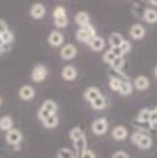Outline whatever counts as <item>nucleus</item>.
<instances>
[{
    "label": "nucleus",
    "mask_w": 157,
    "mask_h": 158,
    "mask_svg": "<svg viewBox=\"0 0 157 158\" xmlns=\"http://www.w3.org/2000/svg\"><path fill=\"white\" fill-rule=\"evenodd\" d=\"M154 76H156V78H157V66H156V68H154Z\"/></svg>",
    "instance_id": "c03bdc74"
},
{
    "label": "nucleus",
    "mask_w": 157,
    "mask_h": 158,
    "mask_svg": "<svg viewBox=\"0 0 157 158\" xmlns=\"http://www.w3.org/2000/svg\"><path fill=\"white\" fill-rule=\"evenodd\" d=\"M81 158H95V154L91 149H84L81 152Z\"/></svg>",
    "instance_id": "e433bc0d"
},
{
    "label": "nucleus",
    "mask_w": 157,
    "mask_h": 158,
    "mask_svg": "<svg viewBox=\"0 0 157 158\" xmlns=\"http://www.w3.org/2000/svg\"><path fill=\"white\" fill-rule=\"evenodd\" d=\"M5 51V44H0V53H3Z\"/></svg>",
    "instance_id": "79ce46f5"
},
{
    "label": "nucleus",
    "mask_w": 157,
    "mask_h": 158,
    "mask_svg": "<svg viewBox=\"0 0 157 158\" xmlns=\"http://www.w3.org/2000/svg\"><path fill=\"white\" fill-rule=\"evenodd\" d=\"M0 106H2V97H0Z\"/></svg>",
    "instance_id": "49530a36"
},
{
    "label": "nucleus",
    "mask_w": 157,
    "mask_h": 158,
    "mask_svg": "<svg viewBox=\"0 0 157 158\" xmlns=\"http://www.w3.org/2000/svg\"><path fill=\"white\" fill-rule=\"evenodd\" d=\"M55 25L57 28H65L68 25V16H60V18H55Z\"/></svg>",
    "instance_id": "2f4dec72"
},
{
    "label": "nucleus",
    "mask_w": 157,
    "mask_h": 158,
    "mask_svg": "<svg viewBox=\"0 0 157 158\" xmlns=\"http://www.w3.org/2000/svg\"><path fill=\"white\" fill-rule=\"evenodd\" d=\"M112 158H129V155L124 151H118V152H115L112 155Z\"/></svg>",
    "instance_id": "58836bf2"
},
{
    "label": "nucleus",
    "mask_w": 157,
    "mask_h": 158,
    "mask_svg": "<svg viewBox=\"0 0 157 158\" xmlns=\"http://www.w3.org/2000/svg\"><path fill=\"white\" fill-rule=\"evenodd\" d=\"M50 114H53V113H50L49 110H46L44 107H41V108L38 110V118L41 120V122H44V120H46L47 117H49Z\"/></svg>",
    "instance_id": "f704fd0d"
},
{
    "label": "nucleus",
    "mask_w": 157,
    "mask_h": 158,
    "mask_svg": "<svg viewBox=\"0 0 157 158\" xmlns=\"http://www.w3.org/2000/svg\"><path fill=\"white\" fill-rule=\"evenodd\" d=\"M57 158H76V154L72 152L68 148H62V149L57 151Z\"/></svg>",
    "instance_id": "a878e982"
},
{
    "label": "nucleus",
    "mask_w": 157,
    "mask_h": 158,
    "mask_svg": "<svg viewBox=\"0 0 157 158\" xmlns=\"http://www.w3.org/2000/svg\"><path fill=\"white\" fill-rule=\"evenodd\" d=\"M35 97V89H34L31 85H24L19 88V98L24 101H29Z\"/></svg>",
    "instance_id": "423d86ee"
},
{
    "label": "nucleus",
    "mask_w": 157,
    "mask_h": 158,
    "mask_svg": "<svg viewBox=\"0 0 157 158\" xmlns=\"http://www.w3.org/2000/svg\"><path fill=\"white\" fill-rule=\"evenodd\" d=\"M100 95H101V92L98 91V88H95V86H90V88H87L85 92H84V98L88 102L94 101L95 98H98Z\"/></svg>",
    "instance_id": "4468645a"
},
{
    "label": "nucleus",
    "mask_w": 157,
    "mask_h": 158,
    "mask_svg": "<svg viewBox=\"0 0 157 158\" xmlns=\"http://www.w3.org/2000/svg\"><path fill=\"white\" fill-rule=\"evenodd\" d=\"M13 129V120L11 116H3L0 118V130H11Z\"/></svg>",
    "instance_id": "6ab92c4d"
},
{
    "label": "nucleus",
    "mask_w": 157,
    "mask_h": 158,
    "mask_svg": "<svg viewBox=\"0 0 157 158\" xmlns=\"http://www.w3.org/2000/svg\"><path fill=\"white\" fill-rule=\"evenodd\" d=\"M124 41H125L124 37L119 34V32H112V34L109 35V44L112 45V47H119Z\"/></svg>",
    "instance_id": "a211bd4d"
},
{
    "label": "nucleus",
    "mask_w": 157,
    "mask_h": 158,
    "mask_svg": "<svg viewBox=\"0 0 157 158\" xmlns=\"http://www.w3.org/2000/svg\"><path fill=\"white\" fill-rule=\"evenodd\" d=\"M73 147H75V149H76V152L81 154L85 149V147H87V141H85V138H81V139H78V141H75L73 142Z\"/></svg>",
    "instance_id": "c85d7f7f"
},
{
    "label": "nucleus",
    "mask_w": 157,
    "mask_h": 158,
    "mask_svg": "<svg viewBox=\"0 0 157 158\" xmlns=\"http://www.w3.org/2000/svg\"><path fill=\"white\" fill-rule=\"evenodd\" d=\"M119 48H120V51H122V54H126V53H129V51H131L132 45H131V43H129V41H126V40H125L124 43L119 45Z\"/></svg>",
    "instance_id": "72a5a7b5"
},
{
    "label": "nucleus",
    "mask_w": 157,
    "mask_h": 158,
    "mask_svg": "<svg viewBox=\"0 0 157 158\" xmlns=\"http://www.w3.org/2000/svg\"><path fill=\"white\" fill-rule=\"evenodd\" d=\"M150 3H151L153 6H157V0H150Z\"/></svg>",
    "instance_id": "37998d69"
},
{
    "label": "nucleus",
    "mask_w": 157,
    "mask_h": 158,
    "mask_svg": "<svg viewBox=\"0 0 157 158\" xmlns=\"http://www.w3.org/2000/svg\"><path fill=\"white\" fill-rule=\"evenodd\" d=\"M47 76V68L44 64H37L31 72V79L34 82H43Z\"/></svg>",
    "instance_id": "20e7f679"
},
{
    "label": "nucleus",
    "mask_w": 157,
    "mask_h": 158,
    "mask_svg": "<svg viewBox=\"0 0 157 158\" xmlns=\"http://www.w3.org/2000/svg\"><path fill=\"white\" fill-rule=\"evenodd\" d=\"M148 123L151 126H156L157 124V111L156 110H151V114H150V122Z\"/></svg>",
    "instance_id": "4c0bfd02"
},
{
    "label": "nucleus",
    "mask_w": 157,
    "mask_h": 158,
    "mask_svg": "<svg viewBox=\"0 0 157 158\" xmlns=\"http://www.w3.org/2000/svg\"><path fill=\"white\" fill-rule=\"evenodd\" d=\"M116 57H118V56H116V54H115L112 50H109V51H106V53L103 54V62H104V63H109V64H112V62L115 60V59H116Z\"/></svg>",
    "instance_id": "c756f323"
},
{
    "label": "nucleus",
    "mask_w": 157,
    "mask_h": 158,
    "mask_svg": "<svg viewBox=\"0 0 157 158\" xmlns=\"http://www.w3.org/2000/svg\"><path fill=\"white\" fill-rule=\"evenodd\" d=\"M90 104H91V107L94 108V110H104L106 106H107V100L103 95H100L98 98H95L94 101H91Z\"/></svg>",
    "instance_id": "412c9836"
},
{
    "label": "nucleus",
    "mask_w": 157,
    "mask_h": 158,
    "mask_svg": "<svg viewBox=\"0 0 157 158\" xmlns=\"http://www.w3.org/2000/svg\"><path fill=\"white\" fill-rule=\"evenodd\" d=\"M129 34H131V37L134 40H141L146 37V28H144L142 25H140V23H135V25L131 27Z\"/></svg>",
    "instance_id": "1a4fd4ad"
},
{
    "label": "nucleus",
    "mask_w": 157,
    "mask_h": 158,
    "mask_svg": "<svg viewBox=\"0 0 157 158\" xmlns=\"http://www.w3.org/2000/svg\"><path fill=\"white\" fill-rule=\"evenodd\" d=\"M12 41H13V32L12 31H6L2 34V43L3 44H11Z\"/></svg>",
    "instance_id": "7c9ffc66"
},
{
    "label": "nucleus",
    "mask_w": 157,
    "mask_h": 158,
    "mask_svg": "<svg viewBox=\"0 0 157 158\" xmlns=\"http://www.w3.org/2000/svg\"><path fill=\"white\" fill-rule=\"evenodd\" d=\"M75 22L78 23L79 27H85L90 23V15L87 12H78L75 15Z\"/></svg>",
    "instance_id": "dca6fc26"
},
{
    "label": "nucleus",
    "mask_w": 157,
    "mask_h": 158,
    "mask_svg": "<svg viewBox=\"0 0 157 158\" xmlns=\"http://www.w3.org/2000/svg\"><path fill=\"white\" fill-rule=\"evenodd\" d=\"M110 50L113 51V53H115V54H116V56H124V54H122V51H120V48H119V47H112V48H110Z\"/></svg>",
    "instance_id": "a19ab883"
},
{
    "label": "nucleus",
    "mask_w": 157,
    "mask_h": 158,
    "mask_svg": "<svg viewBox=\"0 0 157 158\" xmlns=\"http://www.w3.org/2000/svg\"><path fill=\"white\" fill-rule=\"evenodd\" d=\"M144 21L147 23H157V10L148 7L144 10Z\"/></svg>",
    "instance_id": "2eb2a0df"
},
{
    "label": "nucleus",
    "mask_w": 157,
    "mask_h": 158,
    "mask_svg": "<svg viewBox=\"0 0 157 158\" xmlns=\"http://www.w3.org/2000/svg\"><path fill=\"white\" fill-rule=\"evenodd\" d=\"M88 45H90V48L93 51H101L104 47H106V41H104V38H103V37L95 35L94 38L88 43Z\"/></svg>",
    "instance_id": "9b49d317"
},
{
    "label": "nucleus",
    "mask_w": 157,
    "mask_h": 158,
    "mask_svg": "<svg viewBox=\"0 0 157 158\" xmlns=\"http://www.w3.org/2000/svg\"><path fill=\"white\" fill-rule=\"evenodd\" d=\"M6 31H9L7 23H6L5 21H2V19H0V34H3V32H6Z\"/></svg>",
    "instance_id": "ea45409f"
},
{
    "label": "nucleus",
    "mask_w": 157,
    "mask_h": 158,
    "mask_svg": "<svg viewBox=\"0 0 157 158\" xmlns=\"http://www.w3.org/2000/svg\"><path fill=\"white\" fill-rule=\"evenodd\" d=\"M112 138L115 141H125L128 138V129L125 126H116L112 130Z\"/></svg>",
    "instance_id": "9d476101"
},
{
    "label": "nucleus",
    "mask_w": 157,
    "mask_h": 158,
    "mask_svg": "<svg viewBox=\"0 0 157 158\" xmlns=\"http://www.w3.org/2000/svg\"><path fill=\"white\" fill-rule=\"evenodd\" d=\"M78 54V50H76V47L73 44H66L62 47V50H60V56H62L63 60H72L75 59Z\"/></svg>",
    "instance_id": "39448f33"
},
{
    "label": "nucleus",
    "mask_w": 157,
    "mask_h": 158,
    "mask_svg": "<svg viewBox=\"0 0 157 158\" xmlns=\"http://www.w3.org/2000/svg\"><path fill=\"white\" fill-rule=\"evenodd\" d=\"M95 35H97L95 34V28L91 23L85 25V27H79V29L76 31V40L79 43H85V44H88Z\"/></svg>",
    "instance_id": "f257e3e1"
},
{
    "label": "nucleus",
    "mask_w": 157,
    "mask_h": 158,
    "mask_svg": "<svg viewBox=\"0 0 157 158\" xmlns=\"http://www.w3.org/2000/svg\"><path fill=\"white\" fill-rule=\"evenodd\" d=\"M76 76H78V70H76V68H73V66H65L62 70V78L65 79V81H75L76 79Z\"/></svg>",
    "instance_id": "f8f14e48"
},
{
    "label": "nucleus",
    "mask_w": 157,
    "mask_h": 158,
    "mask_svg": "<svg viewBox=\"0 0 157 158\" xmlns=\"http://www.w3.org/2000/svg\"><path fill=\"white\" fill-rule=\"evenodd\" d=\"M29 15L34 18V19H41L44 18L46 15V6L43 3H34L29 9Z\"/></svg>",
    "instance_id": "0eeeda50"
},
{
    "label": "nucleus",
    "mask_w": 157,
    "mask_h": 158,
    "mask_svg": "<svg viewBox=\"0 0 157 158\" xmlns=\"http://www.w3.org/2000/svg\"><path fill=\"white\" fill-rule=\"evenodd\" d=\"M141 136H142V132H138V130H137V132H134V133L131 135V141L137 145V143H138V141L141 139Z\"/></svg>",
    "instance_id": "c9c22d12"
},
{
    "label": "nucleus",
    "mask_w": 157,
    "mask_h": 158,
    "mask_svg": "<svg viewBox=\"0 0 157 158\" xmlns=\"http://www.w3.org/2000/svg\"><path fill=\"white\" fill-rule=\"evenodd\" d=\"M131 92H132V85H131V82L122 81V85H120V88H119V94H120V95H129Z\"/></svg>",
    "instance_id": "b1692460"
},
{
    "label": "nucleus",
    "mask_w": 157,
    "mask_h": 158,
    "mask_svg": "<svg viewBox=\"0 0 157 158\" xmlns=\"http://www.w3.org/2000/svg\"><path fill=\"white\" fill-rule=\"evenodd\" d=\"M6 142L9 143V145H12V147L18 148V145L22 142V133H21V130L18 129H11L6 132Z\"/></svg>",
    "instance_id": "7ed1b4c3"
},
{
    "label": "nucleus",
    "mask_w": 157,
    "mask_h": 158,
    "mask_svg": "<svg viewBox=\"0 0 157 158\" xmlns=\"http://www.w3.org/2000/svg\"><path fill=\"white\" fill-rule=\"evenodd\" d=\"M0 44H3V43H2V34H0Z\"/></svg>",
    "instance_id": "a18cd8bd"
},
{
    "label": "nucleus",
    "mask_w": 157,
    "mask_h": 158,
    "mask_svg": "<svg viewBox=\"0 0 157 158\" xmlns=\"http://www.w3.org/2000/svg\"><path fill=\"white\" fill-rule=\"evenodd\" d=\"M41 107H44L46 110H49L50 113H56V110H57V104L53 100H46L44 102H43V106Z\"/></svg>",
    "instance_id": "cd10ccee"
},
{
    "label": "nucleus",
    "mask_w": 157,
    "mask_h": 158,
    "mask_svg": "<svg viewBox=\"0 0 157 158\" xmlns=\"http://www.w3.org/2000/svg\"><path fill=\"white\" fill-rule=\"evenodd\" d=\"M134 86L138 91H146V89H148V86H150V81H148V78H147V76L140 75V76H137V78H135Z\"/></svg>",
    "instance_id": "ddd939ff"
},
{
    "label": "nucleus",
    "mask_w": 157,
    "mask_h": 158,
    "mask_svg": "<svg viewBox=\"0 0 157 158\" xmlns=\"http://www.w3.org/2000/svg\"><path fill=\"white\" fill-rule=\"evenodd\" d=\"M63 41H65V37H63L62 32H59V31H53L50 32L49 35V44L51 47H60L63 44Z\"/></svg>",
    "instance_id": "6e6552de"
},
{
    "label": "nucleus",
    "mask_w": 157,
    "mask_h": 158,
    "mask_svg": "<svg viewBox=\"0 0 157 158\" xmlns=\"http://www.w3.org/2000/svg\"><path fill=\"white\" fill-rule=\"evenodd\" d=\"M150 114H151V110L150 108H142L137 117V122H142V123H148L150 122Z\"/></svg>",
    "instance_id": "4be33fe9"
},
{
    "label": "nucleus",
    "mask_w": 157,
    "mask_h": 158,
    "mask_svg": "<svg viewBox=\"0 0 157 158\" xmlns=\"http://www.w3.org/2000/svg\"><path fill=\"white\" fill-rule=\"evenodd\" d=\"M151 145H153V141H151V138L147 135V133H142L141 139L138 141V143H137V147L140 148V149H150Z\"/></svg>",
    "instance_id": "f3484780"
},
{
    "label": "nucleus",
    "mask_w": 157,
    "mask_h": 158,
    "mask_svg": "<svg viewBox=\"0 0 157 158\" xmlns=\"http://www.w3.org/2000/svg\"><path fill=\"white\" fill-rule=\"evenodd\" d=\"M156 111H157V107H156Z\"/></svg>",
    "instance_id": "de8ad7c7"
},
{
    "label": "nucleus",
    "mask_w": 157,
    "mask_h": 158,
    "mask_svg": "<svg viewBox=\"0 0 157 158\" xmlns=\"http://www.w3.org/2000/svg\"><path fill=\"white\" fill-rule=\"evenodd\" d=\"M60 16H66V9L63 6H57L56 9L53 10V18H60Z\"/></svg>",
    "instance_id": "473e14b6"
},
{
    "label": "nucleus",
    "mask_w": 157,
    "mask_h": 158,
    "mask_svg": "<svg viewBox=\"0 0 157 158\" xmlns=\"http://www.w3.org/2000/svg\"><path fill=\"white\" fill-rule=\"evenodd\" d=\"M69 136H71V141L75 142L78 141V139H81V138H85V133L82 129H79V127H73L71 132H69Z\"/></svg>",
    "instance_id": "5701e85b"
},
{
    "label": "nucleus",
    "mask_w": 157,
    "mask_h": 158,
    "mask_svg": "<svg viewBox=\"0 0 157 158\" xmlns=\"http://www.w3.org/2000/svg\"><path fill=\"white\" fill-rule=\"evenodd\" d=\"M124 64H125L124 57H122V56H119V57H116V59L113 60L110 66L113 68V70H116V72H120V70L124 69Z\"/></svg>",
    "instance_id": "bb28decb"
},
{
    "label": "nucleus",
    "mask_w": 157,
    "mask_h": 158,
    "mask_svg": "<svg viewBox=\"0 0 157 158\" xmlns=\"http://www.w3.org/2000/svg\"><path fill=\"white\" fill-rule=\"evenodd\" d=\"M57 123H59V117H57L56 113L50 114V116H49V117H47L44 122H43V124H44L47 129H55V127L57 126Z\"/></svg>",
    "instance_id": "aec40b11"
},
{
    "label": "nucleus",
    "mask_w": 157,
    "mask_h": 158,
    "mask_svg": "<svg viewBox=\"0 0 157 158\" xmlns=\"http://www.w3.org/2000/svg\"><path fill=\"white\" fill-rule=\"evenodd\" d=\"M122 81H124V79H119V78H116V76H112V78L109 79V86H110V89L119 92V88H120V85H122Z\"/></svg>",
    "instance_id": "393cba45"
},
{
    "label": "nucleus",
    "mask_w": 157,
    "mask_h": 158,
    "mask_svg": "<svg viewBox=\"0 0 157 158\" xmlns=\"http://www.w3.org/2000/svg\"><path fill=\"white\" fill-rule=\"evenodd\" d=\"M91 130L94 135H104L107 130H109V122H107L104 117H100V118H95L93 124H91Z\"/></svg>",
    "instance_id": "f03ea898"
}]
</instances>
